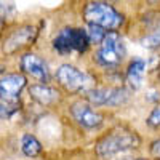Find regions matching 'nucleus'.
Masks as SVG:
<instances>
[{
	"label": "nucleus",
	"mask_w": 160,
	"mask_h": 160,
	"mask_svg": "<svg viewBox=\"0 0 160 160\" xmlns=\"http://www.w3.org/2000/svg\"><path fill=\"white\" fill-rule=\"evenodd\" d=\"M15 15V2L13 0H0V18H10Z\"/></svg>",
	"instance_id": "nucleus-17"
},
{
	"label": "nucleus",
	"mask_w": 160,
	"mask_h": 160,
	"mask_svg": "<svg viewBox=\"0 0 160 160\" xmlns=\"http://www.w3.org/2000/svg\"><path fill=\"white\" fill-rule=\"evenodd\" d=\"M2 28H3V19L0 18V31H2Z\"/></svg>",
	"instance_id": "nucleus-20"
},
{
	"label": "nucleus",
	"mask_w": 160,
	"mask_h": 160,
	"mask_svg": "<svg viewBox=\"0 0 160 160\" xmlns=\"http://www.w3.org/2000/svg\"><path fill=\"white\" fill-rule=\"evenodd\" d=\"M38 37V28L32 24H22L13 29L2 42V51L5 55H15L19 50L31 47Z\"/></svg>",
	"instance_id": "nucleus-9"
},
{
	"label": "nucleus",
	"mask_w": 160,
	"mask_h": 160,
	"mask_svg": "<svg viewBox=\"0 0 160 160\" xmlns=\"http://www.w3.org/2000/svg\"><path fill=\"white\" fill-rule=\"evenodd\" d=\"M21 152L29 158H37L38 155H42L43 146L35 135H32V133H24L21 136Z\"/></svg>",
	"instance_id": "nucleus-13"
},
{
	"label": "nucleus",
	"mask_w": 160,
	"mask_h": 160,
	"mask_svg": "<svg viewBox=\"0 0 160 160\" xmlns=\"http://www.w3.org/2000/svg\"><path fill=\"white\" fill-rule=\"evenodd\" d=\"M148 155L152 160H160V136L151 139L148 144Z\"/></svg>",
	"instance_id": "nucleus-18"
},
{
	"label": "nucleus",
	"mask_w": 160,
	"mask_h": 160,
	"mask_svg": "<svg viewBox=\"0 0 160 160\" xmlns=\"http://www.w3.org/2000/svg\"><path fill=\"white\" fill-rule=\"evenodd\" d=\"M127 61L128 50L120 32H108L104 40L91 53V62L96 74L120 72Z\"/></svg>",
	"instance_id": "nucleus-2"
},
{
	"label": "nucleus",
	"mask_w": 160,
	"mask_h": 160,
	"mask_svg": "<svg viewBox=\"0 0 160 160\" xmlns=\"http://www.w3.org/2000/svg\"><path fill=\"white\" fill-rule=\"evenodd\" d=\"M53 80L68 96L82 98L99 83L95 71H85L74 62H62L53 72Z\"/></svg>",
	"instance_id": "nucleus-3"
},
{
	"label": "nucleus",
	"mask_w": 160,
	"mask_h": 160,
	"mask_svg": "<svg viewBox=\"0 0 160 160\" xmlns=\"http://www.w3.org/2000/svg\"><path fill=\"white\" fill-rule=\"evenodd\" d=\"M82 19L83 24L99 26L108 32H120L127 24L123 13L106 0H88L82 8Z\"/></svg>",
	"instance_id": "nucleus-5"
},
{
	"label": "nucleus",
	"mask_w": 160,
	"mask_h": 160,
	"mask_svg": "<svg viewBox=\"0 0 160 160\" xmlns=\"http://www.w3.org/2000/svg\"><path fill=\"white\" fill-rule=\"evenodd\" d=\"M19 69L26 77L35 80V83H51L53 72L45 58L35 55V53H24L19 59Z\"/></svg>",
	"instance_id": "nucleus-10"
},
{
	"label": "nucleus",
	"mask_w": 160,
	"mask_h": 160,
	"mask_svg": "<svg viewBox=\"0 0 160 160\" xmlns=\"http://www.w3.org/2000/svg\"><path fill=\"white\" fill-rule=\"evenodd\" d=\"M146 127L152 131H160V102H155L154 108L151 109V112L148 114L144 120Z\"/></svg>",
	"instance_id": "nucleus-16"
},
{
	"label": "nucleus",
	"mask_w": 160,
	"mask_h": 160,
	"mask_svg": "<svg viewBox=\"0 0 160 160\" xmlns=\"http://www.w3.org/2000/svg\"><path fill=\"white\" fill-rule=\"evenodd\" d=\"M29 96L42 108H55L59 106L64 99V93L58 88V85L51 83H32L28 87Z\"/></svg>",
	"instance_id": "nucleus-12"
},
{
	"label": "nucleus",
	"mask_w": 160,
	"mask_h": 160,
	"mask_svg": "<svg viewBox=\"0 0 160 160\" xmlns=\"http://www.w3.org/2000/svg\"><path fill=\"white\" fill-rule=\"evenodd\" d=\"M142 136L136 128L125 122H117L104 128L93 142V154L99 160H112L118 155L135 152L142 148Z\"/></svg>",
	"instance_id": "nucleus-1"
},
{
	"label": "nucleus",
	"mask_w": 160,
	"mask_h": 160,
	"mask_svg": "<svg viewBox=\"0 0 160 160\" xmlns=\"http://www.w3.org/2000/svg\"><path fill=\"white\" fill-rule=\"evenodd\" d=\"M139 45L149 51L160 50V22L154 29H151L149 32H146L144 35L139 37Z\"/></svg>",
	"instance_id": "nucleus-14"
},
{
	"label": "nucleus",
	"mask_w": 160,
	"mask_h": 160,
	"mask_svg": "<svg viewBox=\"0 0 160 160\" xmlns=\"http://www.w3.org/2000/svg\"><path fill=\"white\" fill-rule=\"evenodd\" d=\"M85 26V29H87V34H88V38H90V42L93 47H98L104 37L108 35V31L99 28V26H95V24H83Z\"/></svg>",
	"instance_id": "nucleus-15"
},
{
	"label": "nucleus",
	"mask_w": 160,
	"mask_h": 160,
	"mask_svg": "<svg viewBox=\"0 0 160 160\" xmlns=\"http://www.w3.org/2000/svg\"><path fill=\"white\" fill-rule=\"evenodd\" d=\"M118 160H152V158H139V157H123Z\"/></svg>",
	"instance_id": "nucleus-19"
},
{
	"label": "nucleus",
	"mask_w": 160,
	"mask_h": 160,
	"mask_svg": "<svg viewBox=\"0 0 160 160\" xmlns=\"http://www.w3.org/2000/svg\"><path fill=\"white\" fill-rule=\"evenodd\" d=\"M90 104L95 108L109 111V109H122L131 101L133 91L128 90L125 85H111V83H98L91 88L85 96Z\"/></svg>",
	"instance_id": "nucleus-7"
},
{
	"label": "nucleus",
	"mask_w": 160,
	"mask_h": 160,
	"mask_svg": "<svg viewBox=\"0 0 160 160\" xmlns=\"http://www.w3.org/2000/svg\"><path fill=\"white\" fill-rule=\"evenodd\" d=\"M68 115L71 122L82 131H102L108 128L109 111L95 108L83 98H74L68 104Z\"/></svg>",
	"instance_id": "nucleus-6"
},
{
	"label": "nucleus",
	"mask_w": 160,
	"mask_h": 160,
	"mask_svg": "<svg viewBox=\"0 0 160 160\" xmlns=\"http://www.w3.org/2000/svg\"><path fill=\"white\" fill-rule=\"evenodd\" d=\"M28 88V77L22 72L5 74L0 77V104L19 109L21 93Z\"/></svg>",
	"instance_id": "nucleus-8"
},
{
	"label": "nucleus",
	"mask_w": 160,
	"mask_h": 160,
	"mask_svg": "<svg viewBox=\"0 0 160 160\" xmlns=\"http://www.w3.org/2000/svg\"><path fill=\"white\" fill-rule=\"evenodd\" d=\"M51 50L58 56H87L93 50L85 26H64L51 38Z\"/></svg>",
	"instance_id": "nucleus-4"
},
{
	"label": "nucleus",
	"mask_w": 160,
	"mask_h": 160,
	"mask_svg": "<svg viewBox=\"0 0 160 160\" xmlns=\"http://www.w3.org/2000/svg\"><path fill=\"white\" fill-rule=\"evenodd\" d=\"M148 66L149 62L146 61L144 58L141 56H136V58H130L123 69H122V74H123V85L131 90L133 93L135 91H139L144 85V80H146V75H148Z\"/></svg>",
	"instance_id": "nucleus-11"
}]
</instances>
